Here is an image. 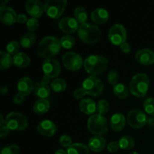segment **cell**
Segmentation results:
<instances>
[{
  "label": "cell",
  "instance_id": "obj_1",
  "mask_svg": "<svg viewBox=\"0 0 154 154\" xmlns=\"http://www.w3.org/2000/svg\"><path fill=\"white\" fill-rule=\"evenodd\" d=\"M60 40L54 36H45L39 42L37 53L43 58L49 59L58 54L61 49Z\"/></svg>",
  "mask_w": 154,
  "mask_h": 154
},
{
  "label": "cell",
  "instance_id": "obj_2",
  "mask_svg": "<svg viewBox=\"0 0 154 154\" xmlns=\"http://www.w3.org/2000/svg\"><path fill=\"white\" fill-rule=\"evenodd\" d=\"M84 66L87 73L92 76L100 75L108 67V60L100 55H91L84 60Z\"/></svg>",
  "mask_w": 154,
  "mask_h": 154
},
{
  "label": "cell",
  "instance_id": "obj_3",
  "mask_svg": "<svg viewBox=\"0 0 154 154\" xmlns=\"http://www.w3.org/2000/svg\"><path fill=\"white\" fill-rule=\"evenodd\" d=\"M150 79L147 74L138 73L132 77L129 83V91L137 97H143L147 93Z\"/></svg>",
  "mask_w": 154,
  "mask_h": 154
},
{
  "label": "cell",
  "instance_id": "obj_4",
  "mask_svg": "<svg viewBox=\"0 0 154 154\" xmlns=\"http://www.w3.org/2000/svg\"><path fill=\"white\" fill-rule=\"evenodd\" d=\"M78 35L81 40L84 43L94 44L100 39L102 31L95 24L85 23L79 26Z\"/></svg>",
  "mask_w": 154,
  "mask_h": 154
},
{
  "label": "cell",
  "instance_id": "obj_5",
  "mask_svg": "<svg viewBox=\"0 0 154 154\" xmlns=\"http://www.w3.org/2000/svg\"><path fill=\"white\" fill-rule=\"evenodd\" d=\"M87 127L89 131L95 135H105L108 131V120L106 117L102 114H96L90 115L87 121Z\"/></svg>",
  "mask_w": 154,
  "mask_h": 154
},
{
  "label": "cell",
  "instance_id": "obj_6",
  "mask_svg": "<svg viewBox=\"0 0 154 154\" xmlns=\"http://www.w3.org/2000/svg\"><path fill=\"white\" fill-rule=\"evenodd\" d=\"M5 125L9 129L21 131L26 129L28 126V120L22 113L12 111L5 117Z\"/></svg>",
  "mask_w": 154,
  "mask_h": 154
},
{
  "label": "cell",
  "instance_id": "obj_7",
  "mask_svg": "<svg viewBox=\"0 0 154 154\" xmlns=\"http://www.w3.org/2000/svg\"><path fill=\"white\" fill-rule=\"evenodd\" d=\"M67 6L66 0H46L44 3L45 12L48 17L57 19L63 14Z\"/></svg>",
  "mask_w": 154,
  "mask_h": 154
},
{
  "label": "cell",
  "instance_id": "obj_8",
  "mask_svg": "<svg viewBox=\"0 0 154 154\" xmlns=\"http://www.w3.org/2000/svg\"><path fill=\"white\" fill-rule=\"evenodd\" d=\"M82 88L87 95L98 96L102 94L103 92L104 84L99 78L90 75L83 81Z\"/></svg>",
  "mask_w": 154,
  "mask_h": 154
},
{
  "label": "cell",
  "instance_id": "obj_9",
  "mask_svg": "<svg viewBox=\"0 0 154 154\" xmlns=\"http://www.w3.org/2000/svg\"><path fill=\"white\" fill-rule=\"evenodd\" d=\"M126 29L122 24H114L111 27L108 32V38L113 45H121L122 44L126 42Z\"/></svg>",
  "mask_w": 154,
  "mask_h": 154
},
{
  "label": "cell",
  "instance_id": "obj_10",
  "mask_svg": "<svg viewBox=\"0 0 154 154\" xmlns=\"http://www.w3.org/2000/svg\"><path fill=\"white\" fill-rule=\"evenodd\" d=\"M62 60L65 67L72 71L78 70L84 64L81 56L73 51L66 52L62 57Z\"/></svg>",
  "mask_w": 154,
  "mask_h": 154
},
{
  "label": "cell",
  "instance_id": "obj_11",
  "mask_svg": "<svg viewBox=\"0 0 154 154\" xmlns=\"http://www.w3.org/2000/svg\"><path fill=\"white\" fill-rule=\"evenodd\" d=\"M126 120L129 126L135 129L142 128L147 123V117L145 113L137 109L129 111Z\"/></svg>",
  "mask_w": 154,
  "mask_h": 154
},
{
  "label": "cell",
  "instance_id": "obj_12",
  "mask_svg": "<svg viewBox=\"0 0 154 154\" xmlns=\"http://www.w3.org/2000/svg\"><path fill=\"white\" fill-rule=\"evenodd\" d=\"M42 70L45 76L49 78H54L58 77L61 72V66L57 60L53 58L45 59L42 63Z\"/></svg>",
  "mask_w": 154,
  "mask_h": 154
},
{
  "label": "cell",
  "instance_id": "obj_13",
  "mask_svg": "<svg viewBox=\"0 0 154 154\" xmlns=\"http://www.w3.org/2000/svg\"><path fill=\"white\" fill-rule=\"evenodd\" d=\"M50 78L47 76H44L40 82H37L34 84L33 92L40 99H47L51 93V88L49 84Z\"/></svg>",
  "mask_w": 154,
  "mask_h": 154
},
{
  "label": "cell",
  "instance_id": "obj_14",
  "mask_svg": "<svg viewBox=\"0 0 154 154\" xmlns=\"http://www.w3.org/2000/svg\"><path fill=\"white\" fill-rule=\"evenodd\" d=\"M17 19V15L12 8L9 6H0V20L5 25H13Z\"/></svg>",
  "mask_w": 154,
  "mask_h": 154
},
{
  "label": "cell",
  "instance_id": "obj_15",
  "mask_svg": "<svg viewBox=\"0 0 154 154\" xmlns=\"http://www.w3.org/2000/svg\"><path fill=\"white\" fill-rule=\"evenodd\" d=\"M25 8L26 11L33 17H40L45 11L44 4L39 0H29L26 2Z\"/></svg>",
  "mask_w": 154,
  "mask_h": 154
},
{
  "label": "cell",
  "instance_id": "obj_16",
  "mask_svg": "<svg viewBox=\"0 0 154 154\" xmlns=\"http://www.w3.org/2000/svg\"><path fill=\"white\" fill-rule=\"evenodd\" d=\"M59 28L66 33H74L78 31L79 26L75 18L72 17H65L59 22Z\"/></svg>",
  "mask_w": 154,
  "mask_h": 154
},
{
  "label": "cell",
  "instance_id": "obj_17",
  "mask_svg": "<svg viewBox=\"0 0 154 154\" xmlns=\"http://www.w3.org/2000/svg\"><path fill=\"white\" fill-rule=\"evenodd\" d=\"M37 130L44 136L51 137L56 133L57 128L53 121L50 120H44L38 124Z\"/></svg>",
  "mask_w": 154,
  "mask_h": 154
},
{
  "label": "cell",
  "instance_id": "obj_18",
  "mask_svg": "<svg viewBox=\"0 0 154 154\" xmlns=\"http://www.w3.org/2000/svg\"><path fill=\"white\" fill-rule=\"evenodd\" d=\"M135 60L143 65H151L154 63V52L148 48L138 50L135 54Z\"/></svg>",
  "mask_w": 154,
  "mask_h": 154
},
{
  "label": "cell",
  "instance_id": "obj_19",
  "mask_svg": "<svg viewBox=\"0 0 154 154\" xmlns=\"http://www.w3.org/2000/svg\"><path fill=\"white\" fill-rule=\"evenodd\" d=\"M17 88L18 93H21L24 96H26L32 91H33L34 84H33L32 81L30 78H29V77H23L18 81Z\"/></svg>",
  "mask_w": 154,
  "mask_h": 154
},
{
  "label": "cell",
  "instance_id": "obj_20",
  "mask_svg": "<svg viewBox=\"0 0 154 154\" xmlns=\"http://www.w3.org/2000/svg\"><path fill=\"white\" fill-rule=\"evenodd\" d=\"M106 146V141L100 135H95L92 137L88 141V147L93 152L102 151Z\"/></svg>",
  "mask_w": 154,
  "mask_h": 154
},
{
  "label": "cell",
  "instance_id": "obj_21",
  "mask_svg": "<svg viewBox=\"0 0 154 154\" xmlns=\"http://www.w3.org/2000/svg\"><path fill=\"white\" fill-rule=\"evenodd\" d=\"M110 124L114 131H116V132L121 131L124 128L125 124H126V118L123 114L116 113L111 116V120H110Z\"/></svg>",
  "mask_w": 154,
  "mask_h": 154
},
{
  "label": "cell",
  "instance_id": "obj_22",
  "mask_svg": "<svg viewBox=\"0 0 154 154\" xmlns=\"http://www.w3.org/2000/svg\"><path fill=\"white\" fill-rule=\"evenodd\" d=\"M109 18L108 11L105 8H99L91 13V19L95 23L102 24L106 22Z\"/></svg>",
  "mask_w": 154,
  "mask_h": 154
},
{
  "label": "cell",
  "instance_id": "obj_23",
  "mask_svg": "<svg viewBox=\"0 0 154 154\" xmlns=\"http://www.w3.org/2000/svg\"><path fill=\"white\" fill-rule=\"evenodd\" d=\"M79 108L82 112L87 115H93L96 111V105L93 99L90 98L83 99L79 103Z\"/></svg>",
  "mask_w": 154,
  "mask_h": 154
},
{
  "label": "cell",
  "instance_id": "obj_24",
  "mask_svg": "<svg viewBox=\"0 0 154 154\" xmlns=\"http://www.w3.org/2000/svg\"><path fill=\"white\" fill-rule=\"evenodd\" d=\"M14 64L18 68H26L31 63V59L27 54L20 52L13 57Z\"/></svg>",
  "mask_w": 154,
  "mask_h": 154
},
{
  "label": "cell",
  "instance_id": "obj_25",
  "mask_svg": "<svg viewBox=\"0 0 154 154\" xmlns=\"http://www.w3.org/2000/svg\"><path fill=\"white\" fill-rule=\"evenodd\" d=\"M51 104L47 99H39L33 105V111L38 114H43L48 111Z\"/></svg>",
  "mask_w": 154,
  "mask_h": 154
},
{
  "label": "cell",
  "instance_id": "obj_26",
  "mask_svg": "<svg viewBox=\"0 0 154 154\" xmlns=\"http://www.w3.org/2000/svg\"><path fill=\"white\" fill-rule=\"evenodd\" d=\"M90 149L86 144L82 143L72 144L67 149L68 154H89Z\"/></svg>",
  "mask_w": 154,
  "mask_h": 154
},
{
  "label": "cell",
  "instance_id": "obj_27",
  "mask_svg": "<svg viewBox=\"0 0 154 154\" xmlns=\"http://www.w3.org/2000/svg\"><path fill=\"white\" fill-rule=\"evenodd\" d=\"M36 35L34 32H28L21 37L20 44L24 48H29L32 46L36 42Z\"/></svg>",
  "mask_w": 154,
  "mask_h": 154
},
{
  "label": "cell",
  "instance_id": "obj_28",
  "mask_svg": "<svg viewBox=\"0 0 154 154\" xmlns=\"http://www.w3.org/2000/svg\"><path fill=\"white\" fill-rule=\"evenodd\" d=\"M13 63L14 60L11 55L5 51L0 52V69L2 70L9 69Z\"/></svg>",
  "mask_w": 154,
  "mask_h": 154
},
{
  "label": "cell",
  "instance_id": "obj_29",
  "mask_svg": "<svg viewBox=\"0 0 154 154\" xmlns=\"http://www.w3.org/2000/svg\"><path fill=\"white\" fill-rule=\"evenodd\" d=\"M113 92L120 99H125L129 96V89L123 83H118L114 87Z\"/></svg>",
  "mask_w": 154,
  "mask_h": 154
},
{
  "label": "cell",
  "instance_id": "obj_30",
  "mask_svg": "<svg viewBox=\"0 0 154 154\" xmlns=\"http://www.w3.org/2000/svg\"><path fill=\"white\" fill-rule=\"evenodd\" d=\"M119 145L123 150H131L135 146V140L132 137L129 135L123 136L119 140Z\"/></svg>",
  "mask_w": 154,
  "mask_h": 154
},
{
  "label": "cell",
  "instance_id": "obj_31",
  "mask_svg": "<svg viewBox=\"0 0 154 154\" xmlns=\"http://www.w3.org/2000/svg\"><path fill=\"white\" fill-rule=\"evenodd\" d=\"M74 16L76 20L81 24L85 23L88 18V14L86 9L83 7H78L74 11Z\"/></svg>",
  "mask_w": 154,
  "mask_h": 154
},
{
  "label": "cell",
  "instance_id": "obj_32",
  "mask_svg": "<svg viewBox=\"0 0 154 154\" xmlns=\"http://www.w3.org/2000/svg\"><path fill=\"white\" fill-rule=\"evenodd\" d=\"M51 87L54 91L60 93L66 90L67 87V83L63 78H55L54 81L51 82Z\"/></svg>",
  "mask_w": 154,
  "mask_h": 154
},
{
  "label": "cell",
  "instance_id": "obj_33",
  "mask_svg": "<svg viewBox=\"0 0 154 154\" xmlns=\"http://www.w3.org/2000/svg\"><path fill=\"white\" fill-rule=\"evenodd\" d=\"M60 43H61V46L63 48L70 49L75 45V39L73 36L70 35H63L61 38Z\"/></svg>",
  "mask_w": 154,
  "mask_h": 154
},
{
  "label": "cell",
  "instance_id": "obj_34",
  "mask_svg": "<svg viewBox=\"0 0 154 154\" xmlns=\"http://www.w3.org/2000/svg\"><path fill=\"white\" fill-rule=\"evenodd\" d=\"M109 102L106 100V99H101L96 104V110H97L98 113L100 114H105L109 110Z\"/></svg>",
  "mask_w": 154,
  "mask_h": 154
},
{
  "label": "cell",
  "instance_id": "obj_35",
  "mask_svg": "<svg viewBox=\"0 0 154 154\" xmlns=\"http://www.w3.org/2000/svg\"><path fill=\"white\" fill-rule=\"evenodd\" d=\"M6 51L10 55H16L17 54L20 53V44L16 41H11L6 46Z\"/></svg>",
  "mask_w": 154,
  "mask_h": 154
},
{
  "label": "cell",
  "instance_id": "obj_36",
  "mask_svg": "<svg viewBox=\"0 0 154 154\" xmlns=\"http://www.w3.org/2000/svg\"><path fill=\"white\" fill-rule=\"evenodd\" d=\"M144 108L145 112L150 116H154V99L148 98L144 101Z\"/></svg>",
  "mask_w": 154,
  "mask_h": 154
},
{
  "label": "cell",
  "instance_id": "obj_37",
  "mask_svg": "<svg viewBox=\"0 0 154 154\" xmlns=\"http://www.w3.org/2000/svg\"><path fill=\"white\" fill-rule=\"evenodd\" d=\"M38 20L35 17H31L30 18H29L28 20H27L26 22L27 29H29V31L32 32H34L38 29Z\"/></svg>",
  "mask_w": 154,
  "mask_h": 154
},
{
  "label": "cell",
  "instance_id": "obj_38",
  "mask_svg": "<svg viewBox=\"0 0 154 154\" xmlns=\"http://www.w3.org/2000/svg\"><path fill=\"white\" fill-rule=\"evenodd\" d=\"M19 153L20 147L17 144H11L5 147L1 150V154H19Z\"/></svg>",
  "mask_w": 154,
  "mask_h": 154
},
{
  "label": "cell",
  "instance_id": "obj_39",
  "mask_svg": "<svg viewBox=\"0 0 154 154\" xmlns=\"http://www.w3.org/2000/svg\"><path fill=\"white\" fill-rule=\"evenodd\" d=\"M119 75L115 70H111L108 72V81L111 85L115 86L116 84H118Z\"/></svg>",
  "mask_w": 154,
  "mask_h": 154
},
{
  "label": "cell",
  "instance_id": "obj_40",
  "mask_svg": "<svg viewBox=\"0 0 154 154\" xmlns=\"http://www.w3.org/2000/svg\"><path fill=\"white\" fill-rule=\"evenodd\" d=\"M60 143L63 147L69 148L72 144V140L70 136L67 135H63L60 138Z\"/></svg>",
  "mask_w": 154,
  "mask_h": 154
},
{
  "label": "cell",
  "instance_id": "obj_41",
  "mask_svg": "<svg viewBox=\"0 0 154 154\" xmlns=\"http://www.w3.org/2000/svg\"><path fill=\"white\" fill-rule=\"evenodd\" d=\"M107 148H108V150L109 152L114 153V152H117L120 147V145H119L118 141H111L107 146Z\"/></svg>",
  "mask_w": 154,
  "mask_h": 154
},
{
  "label": "cell",
  "instance_id": "obj_42",
  "mask_svg": "<svg viewBox=\"0 0 154 154\" xmlns=\"http://www.w3.org/2000/svg\"><path fill=\"white\" fill-rule=\"evenodd\" d=\"M85 95H87V93H85V91H84V90L82 87L76 89L73 93V96H75V98H76V99H82V98H84V96H85Z\"/></svg>",
  "mask_w": 154,
  "mask_h": 154
},
{
  "label": "cell",
  "instance_id": "obj_43",
  "mask_svg": "<svg viewBox=\"0 0 154 154\" xmlns=\"http://www.w3.org/2000/svg\"><path fill=\"white\" fill-rule=\"evenodd\" d=\"M24 99H25V96H24L23 95L21 94V93H17V94H15L14 96L13 100L15 104H17V105H20V104H21L23 102Z\"/></svg>",
  "mask_w": 154,
  "mask_h": 154
},
{
  "label": "cell",
  "instance_id": "obj_44",
  "mask_svg": "<svg viewBox=\"0 0 154 154\" xmlns=\"http://www.w3.org/2000/svg\"><path fill=\"white\" fill-rule=\"evenodd\" d=\"M9 132H10V129L8 128V126H6V125L0 127V137L1 138H4V137L7 136Z\"/></svg>",
  "mask_w": 154,
  "mask_h": 154
},
{
  "label": "cell",
  "instance_id": "obj_45",
  "mask_svg": "<svg viewBox=\"0 0 154 154\" xmlns=\"http://www.w3.org/2000/svg\"><path fill=\"white\" fill-rule=\"evenodd\" d=\"M120 50L123 53H129L131 51V46L128 42H124L120 45Z\"/></svg>",
  "mask_w": 154,
  "mask_h": 154
},
{
  "label": "cell",
  "instance_id": "obj_46",
  "mask_svg": "<svg viewBox=\"0 0 154 154\" xmlns=\"http://www.w3.org/2000/svg\"><path fill=\"white\" fill-rule=\"evenodd\" d=\"M29 18L27 17L26 15L23 14H20L17 15V22L19 23H24L27 22Z\"/></svg>",
  "mask_w": 154,
  "mask_h": 154
},
{
  "label": "cell",
  "instance_id": "obj_47",
  "mask_svg": "<svg viewBox=\"0 0 154 154\" xmlns=\"http://www.w3.org/2000/svg\"><path fill=\"white\" fill-rule=\"evenodd\" d=\"M8 91V86H3V87H2L1 89H0V92H1V93L2 95L7 93Z\"/></svg>",
  "mask_w": 154,
  "mask_h": 154
},
{
  "label": "cell",
  "instance_id": "obj_48",
  "mask_svg": "<svg viewBox=\"0 0 154 154\" xmlns=\"http://www.w3.org/2000/svg\"><path fill=\"white\" fill-rule=\"evenodd\" d=\"M4 123H5V120L4 119L3 117L2 114H0V126H4Z\"/></svg>",
  "mask_w": 154,
  "mask_h": 154
},
{
  "label": "cell",
  "instance_id": "obj_49",
  "mask_svg": "<svg viewBox=\"0 0 154 154\" xmlns=\"http://www.w3.org/2000/svg\"><path fill=\"white\" fill-rule=\"evenodd\" d=\"M54 154H68V153H67V151H66V150L60 149V150H57V151L55 152V153H54Z\"/></svg>",
  "mask_w": 154,
  "mask_h": 154
},
{
  "label": "cell",
  "instance_id": "obj_50",
  "mask_svg": "<svg viewBox=\"0 0 154 154\" xmlns=\"http://www.w3.org/2000/svg\"><path fill=\"white\" fill-rule=\"evenodd\" d=\"M7 2H8V0H5V1H1L0 2V5H1V6H4V5H6V4Z\"/></svg>",
  "mask_w": 154,
  "mask_h": 154
},
{
  "label": "cell",
  "instance_id": "obj_51",
  "mask_svg": "<svg viewBox=\"0 0 154 154\" xmlns=\"http://www.w3.org/2000/svg\"><path fill=\"white\" fill-rule=\"evenodd\" d=\"M129 154H139L138 153H137V152L134 151V152H131V153H129Z\"/></svg>",
  "mask_w": 154,
  "mask_h": 154
}]
</instances>
